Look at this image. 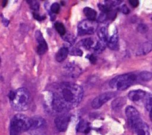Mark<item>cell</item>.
<instances>
[{
  "label": "cell",
  "mask_w": 152,
  "mask_h": 135,
  "mask_svg": "<svg viewBox=\"0 0 152 135\" xmlns=\"http://www.w3.org/2000/svg\"><path fill=\"white\" fill-rule=\"evenodd\" d=\"M83 96V89L80 85L71 82L59 83L52 92V107L59 112L70 110L78 105Z\"/></svg>",
  "instance_id": "cell-1"
},
{
  "label": "cell",
  "mask_w": 152,
  "mask_h": 135,
  "mask_svg": "<svg viewBox=\"0 0 152 135\" xmlns=\"http://www.w3.org/2000/svg\"><path fill=\"white\" fill-rule=\"evenodd\" d=\"M8 98L12 106L16 111H26L30 106V95L26 88H19L15 91H10Z\"/></svg>",
  "instance_id": "cell-2"
},
{
  "label": "cell",
  "mask_w": 152,
  "mask_h": 135,
  "mask_svg": "<svg viewBox=\"0 0 152 135\" xmlns=\"http://www.w3.org/2000/svg\"><path fill=\"white\" fill-rule=\"evenodd\" d=\"M31 124V118L22 114H16L11 121L10 135H20L21 133L30 130Z\"/></svg>",
  "instance_id": "cell-3"
},
{
  "label": "cell",
  "mask_w": 152,
  "mask_h": 135,
  "mask_svg": "<svg viewBox=\"0 0 152 135\" xmlns=\"http://www.w3.org/2000/svg\"><path fill=\"white\" fill-rule=\"evenodd\" d=\"M137 79V76L133 73L121 74L111 79L109 81V86L119 90H124L135 83Z\"/></svg>",
  "instance_id": "cell-4"
},
{
  "label": "cell",
  "mask_w": 152,
  "mask_h": 135,
  "mask_svg": "<svg viewBox=\"0 0 152 135\" xmlns=\"http://www.w3.org/2000/svg\"><path fill=\"white\" fill-rule=\"evenodd\" d=\"M125 114L128 120V124L133 130L139 124L142 122L139 112L134 106H127L125 109Z\"/></svg>",
  "instance_id": "cell-5"
},
{
  "label": "cell",
  "mask_w": 152,
  "mask_h": 135,
  "mask_svg": "<svg viewBox=\"0 0 152 135\" xmlns=\"http://www.w3.org/2000/svg\"><path fill=\"white\" fill-rule=\"evenodd\" d=\"M97 24L93 21L85 20L81 21L78 26V33L79 35L91 34L94 33Z\"/></svg>",
  "instance_id": "cell-6"
},
{
  "label": "cell",
  "mask_w": 152,
  "mask_h": 135,
  "mask_svg": "<svg viewBox=\"0 0 152 135\" xmlns=\"http://www.w3.org/2000/svg\"><path fill=\"white\" fill-rule=\"evenodd\" d=\"M115 94L113 92H106L103 93L96 98H95L91 102V106L94 109L100 108L104 103L111 99Z\"/></svg>",
  "instance_id": "cell-7"
},
{
  "label": "cell",
  "mask_w": 152,
  "mask_h": 135,
  "mask_svg": "<svg viewBox=\"0 0 152 135\" xmlns=\"http://www.w3.org/2000/svg\"><path fill=\"white\" fill-rule=\"evenodd\" d=\"M35 37L38 43L37 47V52L39 55H43L48 51V44L45 40L42 33L39 30H37L35 33Z\"/></svg>",
  "instance_id": "cell-8"
},
{
  "label": "cell",
  "mask_w": 152,
  "mask_h": 135,
  "mask_svg": "<svg viewBox=\"0 0 152 135\" xmlns=\"http://www.w3.org/2000/svg\"><path fill=\"white\" fill-rule=\"evenodd\" d=\"M70 117L67 115H61L58 116L55 120L56 128L60 131H65L68 125Z\"/></svg>",
  "instance_id": "cell-9"
},
{
  "label": "cell",
  "mask_w": 152,
  "mask_h": 135,
  "mask_svg": "<svg viewBox=\"0 0 152 135\" xmlns=\"http://www.w3.org/2000/svg\"><path fill=\"white\" fill-rule=\"evenodd\" d=\"M146 95V93L145 91L141 90V89H137L130 91L128 93V98L134 102H137L141 101L144 98H145Z\"/></svg>",
  "instance_id": "cell-10"
},
{
  "label": "cell",
  "mask_w": 152,
  "mask_h": 135,
  "mask_svg": "<svg viewBox=\"0 0 152 135\" xmlns=\"http://www.w3.org/2000/svg\"><path fill=\"white\" fill-rule=\"evenodd\" d=\"M118 40H119V37H118V33L116 31L108 39V41L107 42V46H109V48L110 49H111L112 50H117L119 47Z\"/></svg>",
  "instance_id": "cell-11"
},
{
  "label": "cell",
  "mask_w": 152,
  "mask_h": 135,
  "mask_svg": "<svg viewBox=\"0 0 152 135\" xmlns=\"http://www.w3.org/2000/svg\"><path fill=\"white\" fill-rule=\"evenodd\" d=\"M32 124L30 130H36L43 127L45 125V120L40 117H34L31 118Z\"/></svg>",
  "instance_id": "cell-12"
},
{
  "label": "cell",
  "mask_w": 152,
  "mask_h": 135,
  "mask_svg": "<svg viewBox=\"0 0 152 135\" xmlns=\"http://www.w3.org/2000/svg\"><path fill=\"white\" fill-rule=\"evenodd\" d=\"M137 135H150L149 128L143 121L139 124L134 130Z\"/></svg>",
  "instance_id": "cell-13"
},
{
  "label": "cell",
  "mask_w": 152,
  "mask_h": 135,
  "mask_svg": "<svg viewBox=\"0 0 152 135\" xmlns=\"http://www.w3.org/2000/svg\"><path fill=\"white\" fill-rule=\"evenodd\" d=\"M68 53L69 51L66 47L64 46L60 48L56 54V60L59 62H62L66 58Z\"/></svg>",
  "instance_id": "cell-14"
},
{
  "label": "cell",
  "mask_w": 152,
  "mask_h": 135,
  "mask_svg": "<svg viewBox=\"0 0 152 135\" xmlns=\"http://www.w3.org/2000/svg\"><path fill=\"white\" fill-rule=\"evenodd\" d=\"M83 12H84V15L88 18V20H89L90 21H94L96 19V15H97V12L93 8L88 7H85L83 10Z\"/></svg>",
  "instance_id": "cell-15"
},
{
  "label": "cell",
  "mask_w": 152,
  "mask_h": 135,
  "mask_svg": "<svg viewBox=\"0 0 152 135\" xmlns=\"http://www.w3.org/2000/svg\"><path fill=\"white\" fill-rule=\"evenodd\" d=\"M152 49V44L147 42L144 43L139 49L137 52L138 55H146L150 52Z\"/></svg>",
  "instance_id": "cell-16"
},
{
  "label": "cell",
  "mask_w": 152,
  "mask_h": 135,
  "mask_svg": "<svg viewBox=\"0 0 152 135\" xmlns=\"http://www.w3.org/2000/svg\"><path fill=\"white\" fill-rule=\"evenodd\" d=\"M98 36L100 39V40L103 42L104 43H107L108 41V37H107V29L105 27H101L98 32H97Z\"/></svg>",
  "instance_id": "cell-17"
},
{
  "label": "cell",
  "mask_w": 152,
  "mask_h": 135,
  "mask_svg": "<svg viewBox=\"0 0 152 135\" xmlns=\"http://www.w3.org/2000/svg\"><path fill=\"white\" fill-rule=\"evenodd\" d=\"M77 130L78 131H82L85 133H87L90 131V128L89 127V124L88 123L86 122L84 120H81L77 125Z\"/></svg>",
  "instance_id": "cell-18"
},
{
  "label": "cell",
  "mask_w": 152,
  "mask_h": 135,
  "mask_svg": "<svg viewBox=\"0 0 152 135\" xmlns=\"http://www.w3.org/2000/svg\"><path fill=\"white\" fill-rule=\"evenodd\" d=\"M125 103L124 98H118L115 99L112 103V106L114 109H120Z\"/></svg>",
  "instance_id": "cell-19"
},
{
  "label": "cell",
  "mask_w": 152,
  "mask_h": 135,
  "mask_svg": "<svg viewBox=\"0 0 152 135\" xmlns=\"http://www.w3.org/2000/svg\"><path fill=\"white\" fill-rule=\"evenodd\" d=\"M55 28L56 30V31L58 32V33L60 34V35L63 36L66 33V29L64 24L59 21H57L54 24Z\"/></svg>",
  "instance_id": "cell-20"
},
{
  "label": "cell",
  "mask_w": 152,
  "mask_h": 135,
  "mask_svg": "<svg viewBox=\"0 0 152 135\" xmlns=\"http://www.w3.org/2000/svg\"><path fill=\"white\" fill-rule=\"evenodd\" d=\"M139 77L141 80L144 81H148L151 79L152 73L149 71H144L140 73Z\"/></svg>",
  "instance_id": "cell-21"
},
{
  "label": "cell",
  "mask_w": 152,
  "mask_h": 135,
  "mask_svg": "<svg viewBox=\"0 0 152 135\" xmlns=\"http://www.w3.org/2000/svg\"><path fill=\"white\" fill-rule=\"evenodd\" d=\"M93 44H94V42H93V39H92L91 38H90V37L86 38V39H84V40L82 41V45H83V46L85 48H86V49H90V48L92 46V45H93Z\"/></svg>",
  "instance_id": "cell-22"
},
{
  "label": "cell",
  "mask_w": 152,
  "mask_h": 135,
  "mask_svg": "<svg viewBox=\"0 0 152 135\" xmlns=\"http://www.w3.org/2000/svg\"><path fill=\"white\" fill-rule=\"evenodd\" d=\"M104 45H105V43H104L102 41L101 42H97L96 46L94 48V51L97 53H100L101 52H102L104 49V48H105Z\"/></svg>",
  "instance_id": "cell-23"
},
{
  "label": "cell",
  "mask_w": 152,
  "mask_h": 135,
  "mask_svg": "<svg viewBox=\"0 0 152 135\" xmlns=\"http://www.w3.org/2000/svg\"><path fill=\"white\" fill-rule=\"evenodd\" d=\"M28 4L30 5V8L34 10V11H37L39 8V4L37 1H27Z\"/></svg>",
  "instance_id": "cell-24"
},
{
  "label": "cell",
  "mask_w": 152,
  "mask_h": 135,
  "mask_svg": "<svg viewBox=\"0 0 152 135\" xmlns=\"http://www.w3.org/2000/svg\"><path fill=\"white\" fill-rule=\"evenodd\" d=\"M60 6L58 3H53L50 6V11L54 14H58L59 12Z\"/></svg>",
  "instance_id": "cell-25"
},
{
  "label": "cell",
  "mask_w": 152,
  "mask_h": 135,
  "mask_svg": "<svg viewBox=\"0 0 152 135\" xmlns=\"http://www.w3.org/2000/svg\"><path fill=\"white\" fill-rule=\"evenodd\" d=\"M137 30L141 33H145L148 31V27L146 24L141 23L138 26Z\"/></svg>",
  "instance_id": "cell-26"
},
{
  "label": "cell",
  "mask_w": 152,
  "mask_h": 135,
  "mask_svg": "<svg viewBox=\"0 0 152 135\" xmlns=\"http://www.w3.org/2000/svg\"><path fill=\"white\" fill-rule=\"evenodd\" d=\"M152 106V95L150 94L147 96L145 100V108L148 111Z\"/></svg>",
  "instance_id": "cell-27"
},
{
  "label": "cell",
  "mask_w": 152,
  "mask_h": 135,
  "mask_svg": "<svg viewBox=\"0 0 152 135\" xmlns=\"http://www.w3.org/2000/svg\"><path fill=\"white\" fill-rule=\"evenodd\" d=\"M71 54L73 55H75V56H82L83 55V52L81 50H80V49H78V48H75V49H73L72 50V52H71Z\"/></svg>",
  "instance_id": "cell-28"
},
{
  "label": "cell",
  "mask_w": 152,
  "mask_h": 135,
  "mask_svg": "<svg viewBox=\"0 0 152 135\" xmlns=\"http://www.w3.org/2000/svg\"><path fill=\"white\" fill-rule=\"evenodd\" d=\"M33 17H34V18L36 19V20H38V21H42V20H45V18H46V17L45 16H43V15H40L39 14H37V13H36V12H34L33 13Z\"/></svg>",
  "instance_id": "cell-29"
},
{
  "label": "cell",
  "mask_w": 152,
  "mask_h": 135,
  "mask_svg": "<svg viewBox=\"0 0 152 135\" xmlns=\"http://www.w3.org/2000/svg\"><path fill=\"white\" fill-rule=\"evenodd\" d=\"M121 11L124 13V14H128L129 12V10L128 8L126 7V5H124L121 7Z\"/></svg>",
  "instance_id": "cell-30"
},
{
  "label": "cell",
  "mask_w": 152,
  "mask_h": 135,
  "mask_svg": "<svg viewBox=\"0 0 152 135\" xmlns=\"http://www.w3.org/2000/svg\"><path fill=\"white\" fill-rule=\"evenodd\" d=\"M129 2L133 7H137L139 4V1L138 0H130L129 1Z\"/></svg>",
  "instance_id": "cell-31"
},
{
  "label": "cell",
  "mask_w": 152,
  "mask_h": 135,
  "mask_svg": "<svg viewBox=\"0 0 152 135\" xmlns=\"http://www.w3.org/2000/svg\"><path fill=\"white\" fill-rule=\"evenodd\" d=\"M87 58H88V59L90 60V61L92 64H95L96 63L97 59H96V57L94 55H93V54L90 55L88 56H87Z\"/></svg>",
  "instance_id": "cell-32"
},
{
  "label": "cell",
  "mask_w": 152,
  "mask_h": 135,
  "mask_svg": "<svg viewBox=\"0 0 152 135\" xmlns=\"http://www.w3.org/2000/svg\"><path fill=\"white\" fill-rule=\"evenodd\" d=\"M149 111V117H150V118L151 120V121H152V106L150 108V109L148 110Z\"/></svg>",
  "instance_id": "cell-33"
},
{
  "label": "cell",
  "mask_w": 152,
  "mask_h": 135,
  "mask_svg": "<svg viewBox=\"0 0 152 135\" xmlns=\"http://www.w3.org/2000/svg\"><path fill=\"white\" fill-rule=\"evenodd\" d=\"M2 22H3V23L4 24V25L6 26V23L8 24H9V21L8 20H7V19H5V18H2Z\"/></svg>",
  "instance_id": "cell-34"
},
{
  "label": "cell",
  "mask_w": 152,
  "mask_h": 135,
  "mask_svg": "<svg viewBox=\"0 0 152 135\" xmlns=\"http://www.w3.org/2000/svg\"><path fill=\"white\" fill-rule=\"evenodd\" d=\"M7 3V1H2V7H4L6 5Z\"/></svg>",
  "instance_id": "cell-35"
},
{
  "label": "cell",
  "mask_w": 152,
  "mask_h": 135,
  "mask_svg": "<svg viewBox=\"0 0 152 135\" xmlns=\"http://www.w3.org/2000/svg\"><path fill=\"white\" fill-rule=\"evenodd\" d=\"M151 20H152V17H151Z\"/></svg>",
  "instance_id": "cell-36"
}]
</instances>
